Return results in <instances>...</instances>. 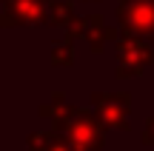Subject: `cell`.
<instances>
[{"label":"cell","mask_w":154,"mask_h":151,"mask_svg":"<svg viewBox=\"0 0 154 151\" xmlns=\"http://www.w3.org/2000/svg\"><path fill=\"white\" fill-rule=\"evenodd\" d=\"M131 49H134V40H123V43H120V51H117V57H120V77L140 74L151 63V51L146 49V46L137 51V54H134Z\"/></svg>","instance_id":"cell-4"},{"label":"cell","mask_w":154,"mask_h":151,"mask_svg":"<svg viewBox=\"0 0 154 151\" xmlns=\"http://www.w3.org/2000/svg\"><path fill=\"white\" fill-rule=\"evenodd\" d=\"M94 111L100 123L109 128H126L128 125V97L126 94H94Z\"/></svg>","instance_id":"cell-1"},{"label":"cell","mask_w":154,"mask_h":151,"mask_svg":"<svg viewBox=\"0 0 154 151\" xmlns=\"http://www.w3.org/2000/svg\"><path fill=\"white\" fill-rule=\"evenodd\" d=\"M46 14L43 0H6L3 6V20L9 23H26V26H37Z\"/></svg>","instance_id":"cell-3"},{"label":"cell","mask_w":154,"mask_h":151,"mask_svg":"<svg viewBox=\"0 0 154 151\" xmlns=\"http://www.w3.org/2000/svg\"><path fill=\"white\" fill-rule=\"evenodd\" d=\"M120 17L134 32L154 34V0H123Z\"/></svg>","instance_id":"cell-2"}]
</instances>
